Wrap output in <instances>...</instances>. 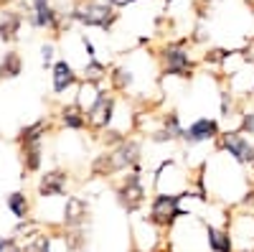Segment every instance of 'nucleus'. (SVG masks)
<instances>
[{
	"label": "nucleus",
	"instance_id": "obj_1",
	"mask_svg": "<svg viewBox=\"0 0 254 252\" xmlns=\"http://www.w3.org/2000/svg\"><path fill=\"white\" fill-rule=\"evenodd\" d=\"M71 18L76 20V23L87 26V28H102V31H112V26L117 23V8L110 3H97V0H87V3H81L74 8Z\"/></svg>",
	"mask_w": 254,
	"mask_h": 252
},
{
	"label": "nucleus",
	"instance_id": "obj_2",
	"mask_svg": "<svg viewBox=\"0 0 254 252\" xmlns=\"http://www.w3.org/2000/svg\"><path fill=\"white\" fill-rule=\"evenodd\" d=\"M186 194H155L153 201H150V219L155 227L160 229H168V227H173L176 219L186 217V212L181 209V199Z\"/></svg>",
	"mask_w": 254,
	"mask_h": 252
},
{
	"label": "nucleus",
	"instance_id": "obj_3",
	"mask_svg": "<svg viewBox=\"0 0 254 252\" xmlns=\"http://www.w3.org/2000/svg\"><path fill=\"white\" fill-rule=\"evenodd\" d=\"M160 64L163 74H173V77H190L193 74V59H190L188 49L183 44H168L160 49Z\"/></svg>",
	"mask_w": 254,
	"mask_h": 252
},
{
	"label": "nucleus",
	"instance_id": "obj_4",
	"mask_svg": "<svg viewBox=\"0 0 254 252\" xmlns=\"http://www.w3.org/2000/svg\"><path fill=\"white\" fill-rule=\"evenodd\" d=\"M219 148L224 153H229L237 163L242 166H254V143H249V138L244 133H221L219 135Z\"/></svg>",
	"mask_w": 254,
	"mask_h": 252
},
{
	"label": "nucleus",
	"instance_id": "obj_5",
	"mask_svg": "<svg viewBox=\"0 0 254 252\" xmlns=\"http://www.w3.org/2000/svg\"><path fill=\"white\" fill-rule=\"evenodd\" d=\"M117 201L125 212H137V209L145 204V186L137 171H132L130 176H125L117 186Z\"/></svg>",
	"mask_w": 254,
	"mask_h": 252
},
{
	"label": "nucleus",
	"instance_id": "obj_6",
	"mask_svg": "<svg viewBox=\"0 0 254 252\" xmlns=\"http://www.w3.org/2000/svg\"><path fill=\"white\" fill-rule=\"evenodd\" d=\"M110 156H112L115 173H120V171H137L142 151H140V143L137 140L125 138V140H120L115 148L110 151Z\"/></svg>",
	"mask_w": 254,
	"mask_h": 252
},
{
	"label": "nucleus",
	"instance_id": "obj_7",
	"mask_svg": "<svg viewBox=\"0 0 254 252\" xmlns=\"http://www.w3.org/2000/svg\"><path fill=\"white\" fill-rule=\"evenodd\" d=\"M112 117H115V97L110 92L99 89L94 102L87 107V120H89L92 128L104 130V128H110V125H112Z\"/></svg>",
	"mask_w": 254,
	"mask_h": 252
},
{
	"label": "nucleus",
	"instance_id": "obj_8",
	"mask_svg": "<svg viewBox=\"0 0 254 252\" xmlns=\"http://www.w3.org/2000/svg\"><path fill=\"white\" fill-rule=\"evenodd\" d=\"M219 135H221V130H219V122L214 117H198L196 122H190L183 130L181 140L186 145H201V143H208V140H216Z\"/></svg>",
	"mask_w": 254,
	"mask_h": 252
},
{
	"label": "nucleus",
	"instance_id": "obj_9",
	"mask_svg": "<svg viewBox=\"0 0 254 252\" xmlns=\"http://www.w3.org/2000/svg\"><path fill=\"white\" fill-rule=\"evenodd\" d=\"M87 217H89V204L84 199H79V196H69L66 209H64V224L76 229V227H81L84 222H87Z\"/></svg>",
	"mask_w": 254,
	"mask_h": 252
},
{
	"label": "nucleus",
	"instance_id": "obj_10",
	"mask_svg": "<svg viewBox=\"0 0 254 252\" xmlns=\"http://www.w3.org/2000/svg\"><path fill=\"white\" fill-rule=\"evenodd\" d=\"M183 138V128H181V117L178 112H165L163 117V128L153 133V143H171Z\"/></svg>",
	"mask_w": 254,
	"mask_h": 252
},
{
	"label": "nucleus",
	"instance_id": "obj_11",
	"mask_svg": "<svg viewBox=\"0 0 254 252\" xmlns=\"http://www.w3.org/2000/svg\"><path fill=\"white\" fill-rule=\"evenodd\" d=\"M66 173L64 171H49L44 173V178H41L38 183V191L41 196H61L64 191H66Z\"/></svg>",
	"mask_w": 254,
	"mask_h": 252
},
{
	"label": "nucleus",
	"instance_id": "obj_12",
	"mask_svg": "<svg viewBox=\"0 0 254 252\" xmlns=\"http://www.w3.org/2000/svg\"><path fill=\"white\" fill-rule=\"evenodd\" d=\"M206 240L211 252H234V240H231L229 229H216L206 224Z\"/></svg>",
	"mask_w": 254,
	"mask_h": 252
},
{
	"label": "nucleus",
	"instance_id": "obj_13",
	"mask_svg": "<svg viewBox=\"0 0 254 252\" xmlns=\"http://www.w3.org/2000/svg\"><path fill=\"white\" fill-rule=\"evenodd\" d=\"M76 82V74H74V69H71V64L69 61H56L54 64V92H66L71 84Z\"/></svg>",
	"mask_w": 254,
	"mask_h": 252
},
{
	"label": "nucleus",
	"instance_id": "obj_14",
	"mask_svg": "<svg viewBox=\"0 0 254 252\" xmlns=\"http://www.w3.org/2000/svg\"><path fill=\"white\" fill-rule=\"evenodd\" d=\"M61 122L66 125L69 130H84V128L89 125L87 110H84L81 104H69V107L61 110Z\"/></svg>",
	"mask_w": 254,
	"mask_h": 252
},
{
	"label": "nucleus",
	"instance_id": "obj_15",
	"mask_svg": "<svg viewBox=\"0 0 254 252\" xmlns=\"http://www.w3.org/2000/svg\"><path fill=\"white\" fill-rule=\"evenodd\" d=\"M56 23H59V15H56V10L49 3L33 5V26H38V28H56Z\"/></svg>",
	"mask_w": 254,
	"mask_h": 252
},
{
	"label": "nucleus",
	"instance_id": "obj_16",
	"mask_svg": "<svg viewBox=\"0 0 254 252\" xmlns=\"http://www.w3.org/2000/svg\"><path fill=\"white\" fill-rule=\"evenodd\" d=\"M18 28H20V15L18 13H13V10L0 13V36L10 41V38H15Z\"/></svg>",
	"mask_w": 254,
	"mask_h": 252
},
{
	"label": "nucleus",
	"instance_id": "obj_17",
	"mask_svg": "<svg viewBox=\"0 0 254 252\" xmlns=\"http://www.w3.org/2000/svg\"><path fill=\"white\" fill-rule=\"evenodd\" d=\"M110 82H112V89H117V92H127V89L132 87V82H135V74H132L130 69H125V67H117V69H112Z\"/></svg>",
	"mask_w": 254,
	"mask_h": 252
},
{
	"label": "nucleus",
	"instance_id": "obj_18",
	"mask_svg": "<svg viewBox=\"0 0 254 252\" xmlns=\"http://www.w3.org/2000/svg\"><path fill=\"white\" fill-rule=\"evenodd\" d=\"M84 79L89 84H99L102 79H107V67H104L99 59H89V64L84 67Z\"/></svg>",
	"mask_w": 254,
	"mask_h": 252
},
{
	"label": "nucleus",
	"instance_id": "obj_19",
	"mask_svg": "<svg viewBox=\"0 0 254 252\" xmlns=\"http://www.w3.org/2000/svg\"><path fill=\"white\" fill-rule=\"evenodd\" d=\"M18 74H20V56L15 51H10V54H5L3 64H0V77H3V79H13Z\"/></svg>",
	"mask_w": 254,
	"mask_h": 252
},
{
	"label": "nucleus",
	"instance_id": "obj_20",
	"mask_svg": "<svg viewBox=\"0 0 254 252\" xmlns=\"http://www.w3.org/2000/svg\"><path fill=\"white\" fill-rule=\"evenodd\" d=\"M23 163L28 171H36V168L41 166V143L33 140V143H26L23 148Z\"/></svg>",
	"mask_w": 254,
	"mask_h": 252
},
{
	"label": "nucleus",
	"instance_id": "obj_21",
	"mask_svg": "<svg viewBox=\"0 0 254 252\" xmlns=\"http://www.w3.org/2000/svg\"><path fill=\"white\" fill-rule=\"evenodd\" d=\"M8 209L18 219H26L28 217V199L23 194H10L8 196Z\"/></svg>",
	"mask_w": 254,
	"mask_h": 252
},
{
	"label": "nucleus",
	"instance_id": "obj_22",
	"mask_svg": "<svg viewBox=\"0 0 254 252\" xmlns=\"http://www.w3.org/2000/svg\"><path fill=\"white\" fill-rule=\"evenodd\" d=\"M26 252H49V237L36 235V237L26 245Z\"/></svg>",
	"mask_w": 254,
	"mask_h": 252
},
{
	"label": "nucleus",
	"instance_id": "obj_23",
	"mask_svg": "<svg viewBox=\"0 0 254 252\" xmlns=\"http://www.w3.org/2000/svg\"><path fill=\"white\" fill-rule=\"evenodd\" d=\"M242 56L249 61V64H254V38H249V44L244 46V51H242Z\"/></svg>",
	"mask_w": 254,
	"mask_h": 252
},
{
	"label": "nucleus",
	"instance_id": "obj_24",
	"mask_svg": "<svg viewBox=\"0 0 254 252\" xmlns=\"http://www.w3.org/2000/svg\"><path fill=\"white\" fill-rule=\"evenodd\" d=\"M41 54H44V67H51V61H54V46H44V49H41Z\"/></svg>",
	"mask_w": 254,
	"mask_h": 252
},
{
	"label": "nucleus",
	"instance_id": "obj_25",
	"mask_svg": "<svg viewBox=\"0 0 254 252\" xmlns=\"http://www.w3.org/2000/svg\"><path fill=\"white\" fill-rule=\"evenodd\" d=\"M0 252H18V245L13 240H0Z\"/></svg>",
	"mask_w": 254,
	"mask_h": 252
},
{
	"label": "nucleus",
	"instance_id": "obj_26",
	"mask_svg": "<svg viewBox=\"0 0 254 252\" xmlns=\"http://www.w3.org/2000/svg\"><path fill=\"white\" fill-rule=\"evenodd\" d=\"M110 3H112L115 8H127V5H132V3H137V0H110Z\"/></svg>",
	"mask_w": 254,
	"mask_h": 252
},
{
	"label": "nucleus",
	"instance_id": "obj_27",
	"mask_svg": "<svg viewBox=\"0 0 254 252\" xmlns=\"http://www.w3.org/2000/svg\"><path fill=\"white\" fill-rule=\"evenodd\" d=\"M130 252H142V250H137V247H132V250H130Z\"/></svg>",
	"mask_w": 254,
	"mask_h": 252
},
{
	"label": "nucleus",
	"instance_id": "obj_28",
	"mask_svg": "<svg viewBox=\"0 0 254 252\" xmlns=\"http://www.w3.org/2000/svg\"><path fill=\"white\" fill-rule=\"evenodd\" d=\"M165 3H176V0H165Z\"/></svg>",
	"mask_w": 254,
	"mask_h": 252
}]
</instances>
